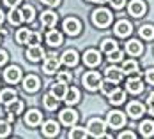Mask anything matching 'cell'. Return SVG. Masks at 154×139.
I'll return each instance as SVG.
<instances>
[{
  "label": "cell",
  "instance_id": "11",
  "mask_svg": "<svg viewBox=\"0 0 154 139\" xmlns=\"http://www.w3.org/2000/svg\"><path fill=\"white\" fill-rule=\"evenodd\" d=\"M41 118H43L41 111H37V109H30V111L25 114V123L29 125V127H35V125L41 123Z\"/></svg>",
  "mask_w": 154,
  "mask_h": 139
},
{
  "label": "cell",
  "instance_id": "21",
  "mask_svg": "<svg viewBox=\"0 0 154 139\" xmlns=\"http://www.w3.org/2000/svg\"><path fill=\"white\" fill-rule=\"evenodd\" d=\"M126 51H128L129 55H133V56H138L140 53L143 51V44H142L140 41H129V42L126 44Z\"/></svg>",
  "mask_w": 154,
  "mask_h": 139
},
{
  "label": "cell",
  "instance_id": "26",
  "mask_svg": "<svg viewBox=\"0 0 154 139\" xmlns=\"http://www.w3.org/2000/svg\"><path fill=\"white\" fill-rule=\"evenodd\" d=\"M64 100L69 104V106H73V104H76L78 100H80V92H78V88H69L67 93H66V97H64Z\"/></svg>",
  "mask_w": 154,
  "mask_h": 139
},
{
  "label": "cell",
  "instance_id": "30",
  "mask_svg": "<svg viewBox=\"0 0 154 139\" xmlns=\"http://www.w3.org/2000/svg\"><path fill=\"white\" fill-rule=\"evenodd\" d=\"M9 21H11L13 25H20V23L23 21L21 11H18L16 7H11V11H9Z\"/></svg>",
  "mask_w": 154,
  "mask_h": 139
},
{
  "label": "cell",
  "instance_id": "4",
  "mask_svg": "<svg viewBox=\"0 0 154 139\" xmlns=\"http://www.w3.org/2000/svg\"><path fill=\"white\" fill-rule=\"evenodd\" d=\"M128 11H129V14H131V16L140 18V16L145 14L147 7H145V4H143L142 0H133V2H129V7H128Z\"/></svg>",
  "mask_w": 154,
  "mask_h": 139
},
{
  "label": "cell",
  "instance_id": "27",
  "mask_svg": "<svg viewBox=\"0 0 154 139\" xmlns=\"http://www.w3.org/2000/svg\"><path fill=\"white\" fill-rule=\"evenodd\" d=\"M21 111H23V102H21V100H18V97H16L14 100L7 102V113H13V114H20Z\"/></svg>",
  "mask_w": 154,
  "mask_h": 139
},
{
  "label": "cell",
  "instance_id": "31",
  "mask_svg": "<svg viewBox=\"0 0 154 139\" xmlns=\"http://www.w3.org/2000/svg\"><path fill=\"white\" fill-rule=\"evenodd\" d=\"M14 99H16V92H14V90H11V88H7V90H2V92H0V102H4V104L11 102V100H14Z\"/></svg>",
  "mask_w": 154,
  "mask_h": 139
},
{
  "label": "cell",
  "instance_id": "38",
  "mask_svg": "<svg viewBox=\"0 0 154 139\" xmlns=\"http://www.w3.org/2000/svg\"><path fill=\"white\" fill-rule=\"evenodd\" d=\"M9 132H11V125L7 120H0V138H5V136H9Z\"/></svg>",
  "mask_w": 154,
  "mask_h": 139
},
{
  "label": "cell",
  "instance_id": "47",
  "mask_svg": "<svg viewBox=\"0 0 154 139\" xmlns=\"http://www.w3.org/2000/svg\"><path fill=\"white\" fill-rule=\"evenodd\" d=\"M5 62H7V53L4 49H0V65H4Z\"/></svg>",
  "mask_w": 154,
  "mask_h": 139
},
{
  "label": "cell",
  "instance_id": "17",
  "mask_svg": "<svg viewBox=\"0 0 154 139\" xmlns=\"http://www.w3.org/2000/svg\"><path fill=\"white\" fill-rule=\"evenodd\" d=\"M43 56H45V51H43V48L39 46V44L37 46H30L29 51H27V58L30 62H39Z\"/></svg>",
  "mask_w": 154,
  "mask_h": 139
},
{
  "label": "cell",
  "instance_id": "43",
  "mask_svg": "<svg viewBox=\"0 0 154 139\" xmlns=\"http://www.w3.org/2000/svg\"><path fill=\"white\" fill-rule=\"evenodd\" d=\"M108 2H110V5H112V7H115V9H122L126 0H108Z\"/></svg>",
  "mask_w": 154,
  "mask_h": 139
},
{
  "label": "cell",
  "instance_id": "37",
  "mask_svg": "<svg viewBox=\"0 0 154 139\" xmlns=\"http://www.w3.org/2000/svg\"><path fill=\"white\" fill-rule=\"evenodd\" d=\"M122 51H121V49H119V48H117V49H113V51H112V53H108V60H110V62H121V60H122Z\"/></svg>",
  "mask_w": 154,
  "mask_h": 139
},
{
  "label": "cell",
  "instance_id": "49",
  "mask_svg": "<svg viewBox=\"0 0 154 139\" xmlns=\"http://www.w3.org/2000/svg\"><path fill=\"white\" fill-rule=\"evenodd\" d=\"M5 120H7L9 123H11V122H14V114H13V113H7V118H5Z\"/></svg>",
  "mask_w": 154,
  "mask_h": 139
},
{
  "label": "cell",
  "instance_id": "36",
  "mask_svg": "<svg viewBox=\"0 0 154 139\" xmlns=\"http://www.w3.org/2000/svg\"><path fill=\"white\" fill-rule=\"evenodd\" d=\"M89 130L83 129V127H75L71 132H69V138H87Z\"/></svg>",
  "mask_w": 154,
  "mask_h": 139
},
{
  "label": "cell",
  "instance_id": "34",
  "mask_svg": "<svg viewBox=\"0 0 154 139\" xmlns=\"http://www.w3.org/2000/svg\"><path fill=\"white\" fill-rule=\"evenodd\" d=\"M101 49L108 55V53H112L113 49H117V42H115L113 39H105V41H103V44H101Z\"/></svg>",
  "mask_w": 154,
  "mask_h": 139
},
{
  "label": "cell",
  "instance_id": "48",
  "mask_svg": "<svg viewBox=\"0 0 154 139\" xmlns=\"http://www.w3.org/2000/svg\"><path fill=\"white\" fill-rule=\"evenodd\" d=\"M20 2H21V0H4V4H5V5H9V7H16Z\"/></svg>",
  "mask_w": 154,
  "mask_h": 139
},
{
  "label": "cell",
  "instance_id": "28",
  "mask_svg": "<svg viewBox=\"0 0 154 139\" xmlns=\"http://www.w3.org/2000/svg\"><path fill=\"white\" fill-rule=\"evenodd\" d=\"M122 72L124 74H135V72H138V63L135 62V60H126L122 63Z\"/></svg>",
  "mask_w": 154,
  "mask_h": 139
},
{
  "label": "cell",
  "instance_id": "9",
  "mask_svg": "<svg viewBox=\"0 0 154 139\" xmlns=\"http://www.w3.org/2000/svg\"><path fill=\"white\" fill-rule=\"evenodd\" d=\"M39 77L37 76H27L25 79H23V88H25V92L29 93H34L39 90Z\"/></svg>",
  "mask_w": 154,
  "mask_h": 139
},
{
  "label": "cell",
  "instance_id": "10",
  "mask_svg": "<svg viewBox=\"0 0 154 139\" xmlns=\"http://www.w3.org/2000/svg\"><path fill=\"white\" fill-rule=\"evenodd\" d=\"M105 76H106L108 81H112V83H119L121 79H122L124 76V72H122V69H119V67H108L106 71H105Z\"/></svg>",
  "mask_w": 154,
  "mask_h": 139
},
{
  "label": "cell",
  "instance_id": "41",
  "mask_svg": "<svg viewBox=\"0 0 154 139\" xmlns=\"http://www.w3.org/2000/svg\"><path fill=\"white\" fill-rule=\"evenodd\" d=\"M71 79H73V76L69 72H59V81L60 83H66L67 85V83H71Z\"/></svg>",
  "mask_w": 154,
  "mask_h": 139
},
{
  "label": "cell",
  "instance_id": "20",
  "mask_svg": "<svg viewBox=\"0 0 154 139\" xmlns=\"http://www.w3.org/2000/svg\"><path fill=\"white\" fill-rule=\"evenodd\" d=\"M57 14L53 13V11H45L43 14H41V23L45 25V27H55V23H57Z\"/></svg>",
  "mask_w": 154,
  "mask_h": 139
},
{
  "label": "cell",
  "instance_id": "14",
  "mask_svg": "<svg viewBox=\"0 0 154 139\" xmlns=\"http://www.w3.org/2000/svg\"><path fill=\"white\" fill-rule=\"evenodd\" d=\"M66 93H67L66 83H60V81H57V83H53V85H51V95H53L55 99H59V100H64Z\"/></svg>",
  "mask_w": 154,
  "mask_h": 139
},
{
  "label": "cell",
  "instance_id": "44",
  "mask_svg": "<svg viewBox=\"0 0 154 139\" xmlns=\"http://www.w3.org/2000/svg\"><path fill=\"white\" fill-rule=\"evenodd\" d=\"M145 77H147V81H149L151 85H154V69H149V71L145 72Z\"/></svg>",
  "mask_w": 154,
  "mask_h": 139
},
{
  "label": "cell",
  "instance_id": "19",
  "mask_svg": "<svg viewBox=\"0 0 154 139\" xmlns=\"http://www.w3.org/2000/svg\"><path fill=\"white\" fill-rule=\"evenodd\" d=\"M62 63H66V65H69V67H75L78 63V53L75 49H67L64 55H62Z\"/></svg>",
  "mask_w": 154,
  "mask_h": 139
},
{
  "label": "cell",
  "instance_id": "50",
  "mask_svg": "<svg viewBox=\"0 0 154 139\" xmlns=\"http://www.w3.org/2000/svg\"><path fill=\"white\" fill-rule=\"evenodd\" d=\"M2 21H4V13L0 11V25H2Z\"/></svg>",
  "mask_w": 154,
  "mask_h": 139
},
{
  "label": "cell",
  "instance_id": "16",
  "mask_svg": "<svg viewBox=\"0 0 154 139\" xmlns=\"http://www.w3.org/2000/svg\"><path fill=\"white\" fill-rule=\"evenodd\" d=\"M78 120V114L73 111V109H64L60 113V122L64 125H75Z\"/></svg>",
  "mask_w": 154,
  "mask_h": 139
},
{
  "label": "cell",
  "instance_id": "8",
  "mask_svg": "<svg viewBox=\"0 0 154 139\" xmlns=\"http://www.w3.org/2000/svg\"><path fill=\"white\" fill-rule=\"evenodd\" d=\"M108 125L112 129H119L124 125V114L121 111H110L108 113Z\"/></svg>",
  "mask_w": 154,
  "mask_h": 139
},
{
  "label": "cell",
  "instance_id": "45",
  "mask_svg": "<svg viewBox=\"0 0 154 139\" xmlns=\"http://www.w3.org/2000/svg\"><path fill=\"white\" fill-rule=\"evenodd\" d=\"M119 138H121V139H128V138H129V139H135L137 136H135V134H133L131 130H128V132H122V134H121Z\"/></svg>",
  "mask_w": 154,
  "mask_h": 139
},
{
  "label": "cell",
  "instance_id": "3",
  "mask_svg": "<svg viewBox=\"0 0 154 139\" xmlns=\"http://www.w3.org/2000/svg\"><path fill=\"white\" fill-rule=\"evenodd\" d=\"M83 85L89 88V90H97L99 85H101V76L97 72H87L83 76Z\"/></svg>",
  "mask_w": 154,
  "mask_h": 139
},
{
  "label": "cell",
  "instance_id": "22",
  "mask_svg": "<svg viewBox=\"0 0 154 139\" xmlns=\"http://www.w3.org/2000/svg\"><path fill=\"white\" fill-rule=\"evenodd\" d=\"M43 134L48 136V138L57 136V134H59V125H57V122H53V120L46 122V123L43 125Z\"/></svg>",
  "mask_w": 154,
  "mask_h": 139
},
{
  "label": "cell",
  "instance_id": "5",
  "mask_svg": "<svg viewBox=\"0 0 154 139\" xmlns=\"http://www.w3.org/2000/svg\"><path fill=\"white\" fill-rule=\"evenodd\" d=\"M64 30L69 35H78L80 30H82V25H80V21H78L76 18H67L64 21Z\"/></svg>",
  "mask_w": 154,
  "mask_h": 139
},
{
  "label": "cell",
  "instance_id": "46",
  "mask_svg": "<svg viewBox=\"0 0 154 139\" xmlns=\"http://www.w3.org/2000/svg\"><path fill=\"white\" fill-rule=\"evenodd\" d=\"M43 4H46V5H50V7H55V5H59L60 4V0H41Z\"/></svg>",
  "mask_w": 154,
  "mask_h": 139
},
{
  "label": "cell",
  "instance_id": "6",
  "mask_svg": "<svg viewBox=\"0 0 154 139\" xmlns=\"http://www.w3.org/2000/svg\"><path fill=\"white\" fill-rule=\"evenodd\" d=\"M83 62H85V65L96 67V65L101 63V55H99L96 49H89V51L83 53Z\"/></svg>",
  "mask_w": 154,
  "mask_h": 139
},
{
  "label": "cell",
  "instance_id": "13",
  "mask_svg": "<svg viewBox=\"0 0 154 139\" xmlns=\"http://www.w3.org/2000/svg\"><path fill=\"white\" fill-rule=\"evenodd\" d=\"M59 65H60V60L57 56H50L46 62H45V65H43V71L46 74H55L59 71Z\"/></svg>",
  "mask_w": 154,
  "mask_h": 139
},
{
  "label": "cell",
  "instance_id": "33",
  "mask_svg": "<svg viewBox=\"0 0 154 139\" xmlns=\"http://www.w3.org/2000/svg\"><path fill=\"white\" fill-rule=\"evenodd\" d=\"M21 16H23V21H32L34 16H35L34 7H32V5H25V7L21 9Z\"/></svg>",
  "mask_w": 154,
  "mask_h": 139
},
{
  "label": "cell",
  "instance_id": "42",
  "mask_svg": "<svg viewBox=\"0 0 154 139\" xmlns=\"http://www.w3.org/2000/svg\"><path fill=\"white\" fill-rule=\"evenodd\" d=\"M147 109H149L151 114H154V93H151L149 99H147Z\"/></svg>",
  "mask_w": 154,
  "mask_h": 139
},
{
  "label": "cell",
  "instance_id": "18",
  "mask_svg": "<svg viewBox=\"0 0 154 139\" xmlns=\"http://www.w3.org/2000/svg\"><path fill=\"white\" fill-rule=\"evenodd\" d=\"M115 33L117 35H121V37H126V35H129L131 33V30H133V27H131V23L129 21H124V19H121L117 25H115Z\"/></svg>",
  "mask_w": 154,
  "mask_h": 139
},
{
  "label": "cell",
  "instance_id": "15",
  "mask_svg": "<svg viewBox=\"0 0 154 139\" xmlns=\"http://www.w3.org/2000/svg\"><path fill=\"white\" fill-rule=\"evenodd\" d=\"M126 111H128V114H129L131 118H140V116L143 114V111H145V109H143V106H142L140 102L135 100V102H129V104H128Z\"/></svg>",
  "mask_w": 154,
  "mask_h": 139
},
{
  "label": "cell",
  "instance_id": "24",
  "mask_svg": "<svg viewBox=\"0 0 154 139\" xmlns=\"http://www.w3.org/2000/svg\"><path fill=\"white\" fill-rule=\"evenodd\" d=\"M140 134H142L143 138H151V136H154V122H151V120L142 122V123H140Z\"/></svg>",
  "mask_w": 154,
  "mask_h": 139
},
{
  "label": "cell",
  "instance_id": "7",
  "mask_svg": "<svg viewBox=\"0 0 154 139\" xmlns=\"http://www.w3.org/2000/svg\"><path fill=\"white\" fill-rule=\"evenodd\" d=\"M4 77H5L7 83H18V81L21 79V71H20V67H16V65L7 67L5 72H4Z\"/></svg>",
  "mask_w": 154,
  "mask_h": 139
},
{
  "label": "cell",
  "instance_id": "1",
  "mask_svg": "<svg viewBox=\"0 0 154 139\" xmlns=\"http://www.w3.org/2000/svg\"><path fill=\"white\" fill-rule=\"evenodd\" d=\"M92 21L96 27L105 28V27H108L112 23V13L108 9H97V11L92 13Z\"/></svg>",
  "mask_w": 154,
  "mask_h": 139
},
{
  "label": "cell",
  "instance_id": "23",
  "mask_svg": "<svg viewBox=\"0 0 154 139\" xmlns=\"http://www.w3.org/2000/svg\"><path fill=\"white\" fill-rule=\"evenodd\" d=\"M46 42L50 44V46H60L62 44V35L59 33L57 30H50L46 33Z\"/></svg>",
  "mask_w": 154,
  "mask_h": 139
},
{
  "label": "cell",
  "instance_id": "40",
  "mask_svg": "<svg viewBox=\"0 0 154 139\" xmlns=\"http://www.w3.org/2000/svg\"><path fill=\"white\" fill-rule=\"evenodd\" d=\"M39 42H41V35H39L37 32H30V37H29L27 44H29V46H37Z\"/></svg>",
  "mask_w": 154,
  "mask_h": 139
},
{
  "label": "cell",
  "instance_id": "12",
  "mask_svg": "<svg viewBox=\"0 0 154 139\" xmlns=\"http://www.w3.org/2000/svg\"><path fill=\"white\" fill-rule=\"evenodd\" d=\"M126 88H128V92H131V93H140L143 90V83H142L140 77H129L126 81Z\"/></svg>",
  "mask_w": 154,
  "mask_h": 139
},
{
  "label": "cell",
  "instance_id": "51",
  "mask_svg": "<svg viewBox=\"0 0 154 139\" xmlns=\"http://www.w3.org/2000/svg\"><path fill=\"white\" fill-rule=\"evenodd\" d=\"M91 2H103V0H91Z\"/></svg>",
  "mask_w": 154,
  "mask_h": 139
},
{
  "label": "cell",
  "instance_id": "32",
  "mask_svg": "<svg viewBox=\"0 0 154 139\" xmlns=\"http://www.w3.org/2000/svg\"><path fill=\"white\" fill-rule=\"evenodd\" d=\"M140 35H142L143 39H147V41L154 39V27L152 25H143V27L140 28Z\"/></svg>",
  "mask_w": 154,
  "mask_h": 139
},
{
  "label": "cell",
  "instance_id": "2",
  "mask_svg": "<svg viewBox=\"0 0 154 139\" xmlns=\"http://www.w3.org/2000/svg\"><path fill=\"white\" fill-rule=\"evenodd\" d=\"M87 130H89V134L94 136V138H101L105 134V122L99 120V118H92L89 122V129Z\"/></svg>",
  "mask_w": 154,
  "mask_h": 139
},
{
  "label": "cell",
  "instance_id": "39",
  "mask_svg": "<svg viewBox=\"0 0 154 139\" xmlns=\"http://www.w3.org/2000/svg\"><path fill=\"white\" fill-rule=\"evenodd\" d=\"M113 85H115V83H112V81H101V85H99V86H101V92L105 93V95H108V93L110 92H113V90H115V86H113Z\"/></svg>",
  "mask_w": 154,
  "mask_h": 139
},
{
  "label": "cell",
  "instance_id": "29",
  "mask_svg": "<svg viewBox=\"0 0 154 139\" xmlns=\"http://www.w3.org/2000/svg\"><path fill=\"white\" fill-rule=\"evenodd\" d=\"M43 102H45V108L50 109V111H53V109L59 108V99H55V97H53L51 93L43 97Z\"/></svg>",
  "mask_w": 154,
  "mask_h": 139
},
{
  "label": "cell",
  "instance_id": "35",
  "mask_svg": "<svg viewBox=\"0 0 154 139\" xmlns=\"http://www.w3.org/2000/svg\"><path fill=\"white\" fill-rule=\"evenodd\" d=\"M29 37H30V30H29V28H21V30L16 33V41H18L20 44H27Z\"/></svg>",
  "mask_w": 154,
  "mask_h": 139
},
{
  "label": "cell",
  "instance_id": "25",
  "mask_svg": "<svg viewBox=\"0 0 154 139\" xmlns=\"http://www.w3.org/2000/svg\"><path fill=\"white\" fill-rule=\"evenodd\" d=\"M108 99H110L112 104H122L124 100H126V93L122 90H119V88H115L113 92L108 93Z\"/></svg>",
  "mask_w": 154,
  "mask_h": 139
}]
</instances>
